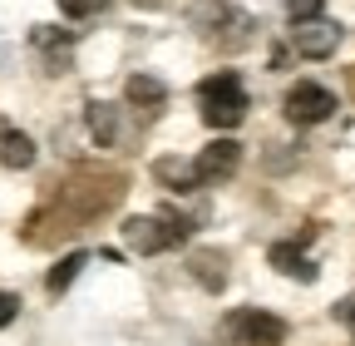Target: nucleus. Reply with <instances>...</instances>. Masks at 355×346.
<instances>
[{
	"mask_svg": "<svg viewBox=\"0 0 355 346\" xmlns=\"http://www.w3.org/2000/svg\"><path fill=\"white\" fill-rule=\"evenodd\" d=\"M198 104H202V124L212 129H237L247 119V90H242V79L237 69H217L198 84Z\"/></svg>",
	"mask_w": 355,
	"mask_h": 346,
	"instance_id": "nucleus-1",
	"label": "nucleus"
},
{
	"mask_svg": "<svg viewBox=\"0 0 355 346\" xmlns=\"http://www.w3.org/2000/svg\"><path fill=\"white\" fill-rule=\"evenodd\" d=\"M193 223L183 218V213H148V218H128L123 223V242L133 252H168L178 242H188Z\"/></svg>",
	"mask_w": 355,
	"mask_h": 346,
	"instance_id": "nucleus-2",
	"label": "nucleus"
},
{
	"mask_svg": "<svg viewBox=\"0 0 355 346\" xmlns=\"http://www.w3.org/2000/svg\"><path fill=\"white\" fill-rule=\"evenodd\" d=\"M222 336L232 346H282L286 341V322L261 312V307H237L222 317Z\"/></svg>",
	"mask_w": 355,
	"mask_h": 346,
	"instance_id": "nucleus-3",
	"label": "nucleus"
},
{
	"mask_svg": "<svg viewBox=\"0 0 355 346\" xmlns=\"http://www.w3.org/2000/svg\"><path fill=\"white\" fill-rule=\"evenodd\" d=\"M188 15H193V25H198L207 40H217V45H227V30H237L242 40H247V30H252V20H247L237 6H227V0H198Z\"/></svg>",
	"mask_w": 355,
	"mask_h": 346,
	"instance_id": "nucleus-4",
	"label": "nucleus"
},
{
	"mask_svg": "<svg viewBox=\"0 0 355 346\" xmlns=\"http://www.w3.org/2000/svg\"><path fill=\"white\" fill-rule=\"evenodd\" d=\"M286 119L291 124H321V119H331L336 114V94L326 90V84H311V79H301V84H291L286 90Z\"/></svg>",
	"mask_w": 355,
	"mask_h": 346,
	"instance_id": "nucleus-5",
	"label": "nucleus"
},
{
	"mask_svg": "<svg viewBox=\"0 0 355 346\" xmlns=\"http://www.w3.org/2000/svg\"><path fill=\"white\" fill-rule=\"evenodd\" d=\"M291 45H296V55H306V60H331V55L340 50V25L326 20V15L296 20V25H291Z\"/></svg>",
	"mask_w": 355,
	"mask_h": 346,
	"instance_id": "nucleus-6",
	"label": "nucleus"
},
{
	"mask_svg": "<svg viewBox=\"0 0 355 346\" xmlns=\"http://www.w3.org/2000/svg\"><path fill=\"white\" fill-rule=\"evenodd\" d=\"M237 163H242V144H237V139H212V144L198 149V158H193V168H198V179H202V183L232 179Z\"/></svg>",
	"mask_w": 355,
	"mask_h": 346,
	"instance_id": "nucleus-7",
	"label": "nucleus"
},
{
	"mask_svg": "<svg viewBox=\"0 0 355 346\" xmlns=\"http://www.w3.org/2000/svg\"><path fill=\"white\" fill-rule=\"evenodd\" d=\"M188 272L207 287V292H222V282H227V252H217V247H198L188 257Z\"/></svg>",
	"mask_w": 355,
	"mask_h": 346,
	"instance_id": "nucleus-8",
	"label": "nucleus"
},
{
	"mask_svg": "<svg viewBox=\"0 0 355 346\" xmlns=\"http://www.w3.org/2000/svg\"><path fill=\"white\" fill-rule=\"evenodd\" d=\"M84 119H89L94 144H99V149H114V139H119V109L104 104V99H89V104H84Z\"/></svg>",
	"mask_w": 355,
	"mask_h": 346,
	"instance_id": "nucleus-9",
	"label": "nucleus"
},
{
	"mask_svg": "<svg viewBox=\"0 0 355 346\" xmlns=\"http://www.w3.org/2000/svg\"><path fill=\"white\" fill-rule=\"evenodd\" d=\"M0 163L6 168H30L35 163V139L20 134V129H10L6 119H0Z\"/></svg>",
	"mask_w": 355,
	"mask_h": 346,
	"instance_id": "nucleus-10",
	"label": "nucleus"
},
{
	"mask_svg": "<svg viewBox=\"0 0 355 346\" xmlns=\"http://www.w3.org/2000/svg\"><path fill=\"white\" fill-rule=\"evenodd\" d=\"M153 179L163 183V188H173V193H193L202 179H198V168L188 163V158H158L153 163Z\"/></svg>",
	"mask_w": 355,
	"mask_h": 346,
	"instance_id": "nucleus-11",
	"label": "nucleus"
},
{
	"mask_svg": "<svg viewBox=\"0 0 355 346\" xmlns=\"http://www.w3.org/2000/svg\"><path fill=\"white\" fill-rule=\"evenodd\" d=\"M272 263L286 272V277H296V282H311L316 277V267H311V257L296 247V242H272Z\"/></svg>",
	"mask_w": 355,
	"mask_h": 346,
	"instance_id": "nucleus-12",
	"label": "nucleus"
},
{
	"mask_svg": "<svg viewBox=\"0 0 355 346\" xmlns=\"http://www.w3.org/2000/svg\"><path fill=\"white\" fill-rule=\"evenodd\" d=\"M123 94H128V104H139V109H158V104L168 99V90H163V79H153V74H133Z\"/></svg>",
	"mask_w": 355,
	"mask_h": 346,
	"instance_id": "nucleus-13",
	"label": "nucleus"
},
{
	"mask_svg": "<svg viewBox=\"0 0 355 346\" xmlns=\"http://www.w3.org/2000/svg\"><path fill=\"white\" fill-rule=\"evenodd\" d=\"M79 267H84V252H69V257H60V263L50 267V277H44V287H50V297H60L74 277H79Z\"/></svg>",
	"mask_w": 355,
	"mask_h": 346,
	"instance_id": "nucleus-14",
	"label": "nucleus"
},
{
	"mask_svg": "<svg viewBox=\"0 0 355 346\" xmlns=\"http://www.w3.org/2000/svg\"><path fill=\"white\" fill-rule=\"evenodd\" d=\"M30 45H35V50H69L74 35L60 30V25H35V30H30Z\"/></svg>",
	"mask_w": 355,
	"mask_h": 346,
	"instance_id": "nucleus-15",
	"label": "nucleus"
},
{
	"mask_svg": "<svg viewBox=\"0 0 355 346\" xmlns=\"http://www.w3.org/2000/svg\"><path fill=\"white\" fill-rule=\"evenodd\" d=\"M104 6H109V0H60V10L69 20H89V15H99Z\"/></svg>",
	"mask_w": 355,
	"mask_h": 346,
	"instance_id": "nucleus-16",
	"label": "nucleus"
},
{
	"mask_svg": "<svg viewBox=\"0 0 355 346\" xmlns=\"http://www.w3.org/2000/svg\"><path fill=\"white\" fill-rule=\"evenodd\" d=\"M326 10V0H286V15H291V25L296 20H316Z\"/></svg>",
	"mask_w": 355,
	"mask_h": 346,
	"instance_id": "nucleus-17",
	"label": "nucleus"
},
{
	"mask_svg": "<svg viewBox=\"0 0 355 346\" xmlns=\"http://www.w3.org/2000/svg\"><path fill=\"white\" fill-rule=\"evenodd\" d=\"M20 317V297L15 292H0V327H10Z\"/></svg>",
	"mask_w": 355,
	"mask_h": 346,
	"instance_id": "nucleus-18",
	"label": "nucleus"
},
{
	"mask_svg": "<svg viewBox=\"0 0 355 346\" xmlns=\"http://www.w3.org/2000/svg\"><path fill=\"white\" fill-rule=\"evenodd\" d=\"M336 317H340L345 327H355V297H340V302H336Z\"/></svg>",
	"mask_w": 355,
	"mask_h": 346,
	"instance_id": "nucleus-19",
	"label": "nucleus"
},
{
	"mask_svg": "<svg viewBox=\"0 0 355 346\" xmlns=\"http://www.w3.org/2000/svg\"><path fill=\"white\" fill-rule=\"evenodd\" d=\"M133 6H139V10H158V6H163V0H133Z\"/></svg>",
	"mask_w": 355,
	"mask_h": 346,
	"instance_id": "nucleus-20",
	"label": "nucleus"
}]
</instances>
